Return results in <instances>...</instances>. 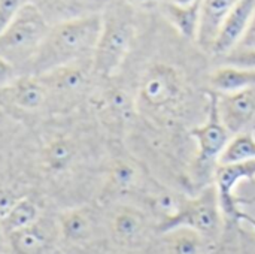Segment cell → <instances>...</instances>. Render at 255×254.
Segmentation results:
<instances>
[{
    "label": "cell",
    "instance_id": "6da1fadb",
    "mask_svg": "<svg viewBox=\"0 0 255 254\" xmlns=\"http://www.w3.org/2000/svg\"><path fill=\"white\" fill-rule=\"evenodd\" d=\"M212 66L211 55L175 31L158 12H143L137 40L118 72L134 96L137 112L126 147L161 184L185 195L196 192V144L190 132L209 114Z\"/></svg>",
    "mask_w": 255,
    "mask_h": 254
},
{
    "label": "cell",
    "instance_id": "7a4b0ae2",
    "mask_svg": "<svg viewBox=\"0 0 255 254\" xmlns=\"http://www.w3.org/2000/svg\"><path fill=\"white\" fill-rule=\"evenodd\" d=\"M100 30L102 12L57 21L24 67V75H42L70 63L93 60Z\"/></svg>",
    "mask_w": 255,
    "mask_h": 254
},
{
    "label": "cell",
    "instance_id": "3957f363",
    "mask_svg": "<svg viewBox=\"0 0 255 254\" xmlns=\"http://www.w3.org/2000/svg\"><path fill=\"white\" fill-rule=\"evenodd\" d=\"M143 12L123 0H109L102 10V30L93 55L99 79H108L123 69L140 33Z\"/></svg>",
    "mask_w": 255,
    "mask_h": 254
},
{
    "label": "cell",
    "instance_id": "277c9868",
    "mask_svg": "<svg viewBox=\"0 0 255 254\" xmlns=\"http://www.w3.org/2000/svg\"><path fill=\"white\" fill-rule=\"evenodd\" d=\"M100 207L109 254L148 253L160 226L142 205L133 201H112Z\"/></svg>",
    "mask_w": 255,
    "mask_h": 254
},
{
    "label": "cell",
    "instance_id": "5b68a950",
    "mask_svg": "<svg viewBox=\"0 0 255 254\" xmlns=\"http://www.w3.org/2000/svg\"><path fill=\"white\" fill-rule=\"evenodd\" d=\"M160 181L149 172L146 165L134 156L124 142L109 141L108 156L103 163L99 204L112 201L139 202Z\"/></svg>",
    "mask_w": 255,
    "mask_h": 254
},
{
    "label": "cell",
    "instance_id": "8992f818",
    "mask_svg": "<svg viewBox=\"0 0 255 254\" xmlns=\"http://www.w3.org/2000/svg\"><path fill=\"white\" fill-rule=\"evenodd\" d=\"M85 106L109 141L124 142L137 118L134 96L118 75L99 79Z\"/></svg>",
    "mask_w": 255,
    "mask_h": 254
},
{
    "label": "cell",
    "instance_id": "52a82bcc",
    "mask_svg": "<svg viewBox=\"0 0 255 254\" xmlns=\"http://www.w3.org/2000/svg\"><path fill=\"white\" fill-rule=\"evenodd\" d=\"M60 252L64 254H109L102 207L87 202L57 213Z\"/></svg>",
    "mask_w": 255,
    "mask_h": 254
},
{
    "label": "cell",
    "instance_id": "ba28073f",
    "mask_svg": "<svg viewBox=\"0 0 255 254\" xmlns=\"http://www.w3.org/2000/svg\"><path fill=\"white\" fill-rule=\"evenodd\" d=\"M51 24L30 0L0 34V55L24 69L43 42Z\"/></svg>",
    "mask_w": 255,
    "mask_h": 254
},
{
    "label": "cell",
    "instance_id": "9c48e42d",
    "mask_svg": "<svg viewBox=\"0 0 255 254\" xmlns=\"http://www.w3.org/2000/svg\"><path fill=\"white\" fill-rule=\"evenodd\" d=\"M212 93V91H211ZM196 144V160L193 166V180L197 193L214 184V174L232 139L230 132L220 118L215 94L212 93L211 109L206 120L190 132Z\"/></svg>",
    "mask_w": 255,
    "mask_h": 254
},
{
    "label": "cell",
    "instance_id": "30bf717a",
    "mask_svg": "<svg viewBox=\"0 0 255 254\" xmlns=\"http://www.w3.org/2000/svg\"><path fill=\"white\" fill-rule=\"evenodd\" d=\"M37 76L48 88L51 109L58 106H64V109L82 108L99 81L93 60L70 63Z\"/></svg>",
    "mask_w": 255,
    "mask_h": 254
},
{
    "label": "cell",
    "instance_id": "8fae6325",
    "mask_svg": "<svg viewBox=\"0 0 255 254\" xmlns=\"http://www.w3.org/2000/svg\"><path fill=\"white\" fill-rule=\"evenodd\" d=\"M178 226L188 228L214 244H218L223 240L227 229V220L214 184L188 196L179 214L164 229Z\"/></svg>",
    "mask_w": 255,
    "mask_h": 254
},
{
    "label": "cell",
    "instance_id": "7c38bea8",
    "mask_svg": "<svg viewBox=\"0 0 255 254\" xmlns=\"http://www.w3.org/2000/svg\"><path fill=\"white\" fill-rule=\"evenodd\" d=\"M255 183V160L220 163L214 174V186L218 192L220 204L227 223L253 225L255 216L247 213L245 207L255 202V198H244L238 193L239 186Z\"/></svg>",
    "mask_w": 255,
    "mask_h": 254
},
{
    "label": "cell",
    "instance_id": "4fadbf2b",
    "mask_svg": "<svg viewBox=\"0 0 255 254\" xmlns=\"http://www.w3.org/2000/svg\"><path fill=\"white\" fill-rule=\"evenodd\" d=\"M10 254H58L60 235L57 214L43 213L33 225L6 237Z\"/></svg>",
    "mask_w": 255,
    "mask_h": 254
},
{
    "label": "cell",
    "instance_id": "5bb4252c",
    "mask_svg": "<svg viewBox=\"0 0 255 254\" xmlns=\"http://www.w3.org/2000/svg\"><path fill=\"white\" fill-rule=\"evenodd\" d=\"M0 102L27 115L51 108L48 88L37 75H21L7 87L0 88Z\"/></svg>",
    "mask_w": 255,
    "mask_h": 254
},
{
    "label": "cell",
    "instance_id": "9a60e30c",
    "mask_svg": "<svg viewBox=\"0 0 255 254\" xmlns=\"http://www.w3.org/2000/svg\"><path fill=\"white\" fill-rule=\"evenodd\" d=\"M215 102L220 118L232 136L255 133V87L238 93L215 94Z\"/></svg>",
    "mask_w": 255,
    "mask_h": 254
},
{
    "label": "cell",
    "instance_id": "2e32d148",
    "mask_svg": "<svg viewBox=\"0 0 255 254\" xmlns=\"http://www.w3.org/2000/svg\"><path fill=\"white\" fill-rule=\"evenodd\" d=\"M218 244L188 228H170L160 231L146 254H212Z\"/></svg>",
    "mask_w": 255,
    "mask_h": 254
},
{
    "label": "cell",
    "instance_id": "e0dca14e",
    "mask_svg": "<svg viewBox=\"0 0 255 254\" xmlns=\"http://www.w3.org/2000/svg\"><path fill=\"white\" fill-rule=\"evenodd\" d=\"M255 10V0H239L224 21L218 37L209 52L211 58H220L235 49L245 36Z\"/></svg>",
    "mask_w": 255,
    "mask_h": 254
},
{
    "label": "cell",
    "instance_id": "ac0fdd59",
    "mask_svg": "<svg viewBox=\"0 0 255 254\" xmlns=\"http://www.w3.org/2000/svg\"><path fill=\"white\" fill-rule=\"evenodd\" d=\"M239 0H202L200 1V19L196 43L206 54L211 52L218 33L227 19L229 13L238 4Z\"/></svg>",
    "mask_w": 255,
    "mask_h": 254
},
{
    "label": "cell",
    "instance_id": "d6986e66",
    "mask_svg": "<svg viewBox=\"0 0 255 254\" xmlns=\"http://www.w3.org/2000/svg\"><path fill=\"white\" fill-rule=\"evenodd\" d=\"M200 1L202 0H197L185 6L164 1L157 12L182 37L196 42L197 31H199V19H200Z\"/></svg>",
    "mask_w": 255,
    "mask_h": 254
},
{
    "label": "cell",
    "instance_id": "ffe728a7",
    "mask_svg": "<svg viewBox=\"0 0 255 254\" xmlns=\"http://www.w3.org/2000/svg\"><path fill=\"white\" fill-rule=\"evenodd\" d=\"M251 87H255L254 70L229 64H214L211 69L209 90L215 94L238 93Z\"/></svg>",
    "mask_w": 255,
    "mask_h": 254
},
{
    "label": "cell",
    "instance_id": "44dd1931",
    "mask_svg": "<svg viewBox=\"0 0 255 254\" xmlns=\"http://www.w3.org/2000/svg\"><path fill=\"white\" fill-rule=\"evenodd\" d=\"M43 213H45L43 202L34 195H25L16 202V205L6 216V219L0 222L1 231L7 237L16 231H21L33 225L43 216Z\"/></svg>",
    "mask_w": 255,
    "mask_h": 254
},
{
    "label": "cell",
    "instance_id": "7402d4cb",
    "mask_svg": "<svg viewBox=\"0 0 255 254\" xmlns=\"http://www.w3.org/2000/svg\"><path fill=\"white\" fill-rule=\"evenodd\" d=\"M109 0H39L34 3L43 15L48 12L58 15V21L88 15V13H100Z\"/></svg>",
    "mask_w": 255,
    "mask_h": 254
},
{
    "label": "cell",
    "instance_id": "603a6c76",
    "mask_svg": "<svg viewBox=\"0 0 255 254\" xmlns=\"http://www.w3.org/2000/svg\"><path fill=\"white\" fill-rule=\"evenodd\" d=\"M214 64H229V66H236L248 70L255 72V48H242L236 46L226 55L212 60Z\"/></svg>",
    "mask_w": 255,
    "mask_h": 254
},
{
    "label": "cell",
    "instance_id": "cb8c5ba5",
    "mask_svg": "<svg viewBox=\"0 0 255 254\" xmlns=\"http://www.w3.org/2000/svg\"><path fill=\"white\" fill-rule=\"evenodd\" d=\"M212 254H245L242 250L241 241H239L236 225L227 223L226 234H224L223 240L218 243V246L215 247Z\"/></svg>",
    "mask_w": 255,
    "mask_h": 254
},
{
    "label": "cell",
    "instance_id": "d4e9b609",
    "mask_svg": "<svg viewBox=\"0 0 255 254\" xmlns=\"http://www.w3.org/2000/svg\"><path fill=\"white\" fill-rule=\"evenodd\" d=\"M30 0H0V34Z\"/></svg>",
    "mask_w": 255,
    "mask_h": 254
},
{
    "label": "cell",
    "instance_id": "484cf974",
    "mask_svg": "<svg viewBox=\"0 0 255 254\" xmlns=\"http://www.w3.org/2000/svg\"><path fill=\"white\" fill-rule=\"evenodd\" d=\"M25 195H18L10 187H0V222L6 219V216L12 211L16 202Z\"/></svg>",
    "mask_w": 255,
    "mask_h": 254
},
{
    "label": "cell",
    "instance_id": "4316f807",
    "mask_svg": "<svg viewBox=\"0 0 255 254\" xmlns=\"http://www.w3.org/2000/svg\"><path fill=\"white\" fill-rule=\"evenodd\" d=\"M239 241L245 254H255V223L254 225H236Z\"/></svg>",
    "mask_w": 255,
    "mask_h": 254
},
{
    "label": "cell",
    "instance_id": "83f0119b",
    "mask_svg": "<svg viewBox=\"0 0 255 254\" xmlns=\"http://www.w3.org/2000/svg\"><path fill=\"white\" fill-rule=\"evenodd\" d=\"M18 76L19 75L16 73V67L9 60L0 55V88L12 84Z\"/></svg>",
    "mask_w": 255,
    "mask_h": 254
},
{
    "label": "cell",
    "instance_id": "f1b7e54d",
    "mask_svg": "<svg viewBox=\"0 0 255 254\" xmlns=\"http://www.w3.org/2000/svg\"><path fill=\"white\" fill-rule=\"evenodd\" d=\"M123 1H126L127 4H130L139 12L151 13V12H157L166 0H123Z\"/></svg>",
    "mask_w": 255,
    "mask_h": 254
},
{
    "label": "cell",
    "instance_id": "f546056e",
    "mask_svg": "<svg viewBox=\"0 0 255 254\" xmlns=\"http://www.w3.org/2000/svg\"><path fill=\"white\" fill-rule=\"evenodd\" d=\"M238 46H242V48H255V10L254 15H253V19L250 22V27L245 33V36L242 37L241 43Z\"/></svg>",
    "mask_w": 255,
    "mask_h": 254
},
{
    "label": "cell",
    "instance_id": "4dcf8cb0",
    "mask_svg": "<svg viewBox=\"0 0 255 254\" xmlns=\"http://www.w3.org/2000/svg\"><path fill=\"white\" fill-rule=\"evenodd\" d=\"M4 250H7V241H6V235L1 231L0 226V253H4Z\"/></svg>",
    "mask_w": 255,
    "mask_h": 254
},
{
    "label": "cell",
    "instance_id": "1f68e13d",
    "mask_svg": "<svg viewBox=\"0 0 255 254\" xmlns=\"http://www.w3.org/2000/svg\"><path fill=\"white\" fill-rule=\"evenodd\" d=\"M166 1H169V3H175V4H191V3H194V1H197V0H166Z\"/></svg>",
    "mask_w": 255,
    "mask_h": 254
},
{
    "label": "cell",
    "instance_id": "d6a6232c",
    "mask_svg": "<svg viewBox=\"0 0 255 254\" xmlns=\"http://www.w3.org/2000/svg\"><path fill=\"white\" fill-rule=\"evenodd\" d=\"M58 254H64V253H61V252H60V253H58Z\"/></svg>",
    "mask_w": 255,
    "mask_h": 254
},
{
    "label": "cell",
    "instance_id": "836d02e7",
    "mask_svg": "<svg viewBox=\"0 0 255 254\" xmlns=\"http://www.w3.org/2000/svg\"><path fill=\"white\" fill-rule=\"evenodd\" d=\"M0 254H6V253H0Z\"/></svg>",
    "mask_w": 255,
    "mask_h": 254
}]
</instances>
